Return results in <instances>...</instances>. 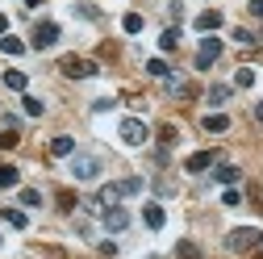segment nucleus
Here are the masks:
<instances>
[{
  "label": "nucleus",
  "mask_w": 263,
  "mask_h": 259,
  "mask_svg": "<svg viewBox=\"0 0 263 259\" xmlns=\"http://www.w3.org/2000/svg\"><path fill=\"white\" fill-rule=\"evenodd\" d=\"M121 25H125V34H142V17H138V13H125Z\"/></svg>",
  "instance_id": "4be33fe9"
},
{
  "label": "nucleus",
  "mask_w": 263,
  "mask_h": 259,
  "mask_svg": "<svg viewBox=\"0 0 263 259\" xmlns=\"http://www.w3.org/2000/svg\"><path fill=\"white\" fill-rule=\"evenodd\" d=\"M0 243H5V238H0Z\"/></svg>",
  "instance_id": "c9c22d12"
},
{
  "label": "nucleus",
  "mask_w": 263,
  "mask_h": 259,
  "mask_svg": "<svg viewBox=\"0 0 263 259\" xmlns=\"http://www.w3.org/2000/svg\"><path fill=\"white\" fill-rule=\"evenodd\" d=\"M121 192H125V197H134V192H142V180H138V176H129V180H121Z\"/></svg>",
  "instance_id": "cd10ccee"
},
{
  "label": "nucleus",
  "mask_w": 263,
  "mask_h": 259,
  "mask_svg": "<svg viewBox=\"0 0 263 259\" xmlns=\"http://www.w3.org/2000/svg\"><path fill=\"white\" fill-rule=\"evenodd\" d=\"M17 142H21V130H9V125L0 130V146H5V151H9V146H17Z\"/></svg>",
  "instance_id": "5701e85b"
},
{
  "label": "nucleus",
  "mask_w": 263,
  "mask_h": 259,
  "mask_svg": "<svg viewBox=\"0 0 263 259\" xmlns=\"http://www.w3.org/2000/svg\"><path fill=\"white\" fill-rule=\"evenodd\" d=\"M196 29H205V38H209L213 29H221V13L217 9H205L201 17H196Z\"/></svg>",
  "instance_id": "9d476101"
},
{
  "label": "nucleus",
  "mask_w": 263,
  "mask_h": 259,
  "mask_svg": "<svg viewBox=\"0 0 263 259\" xmlns=\"http://www.w3.org/2000/svg\"><path fill=\"white\" fill-rule=\"evenodd\" d=\"M221 201H226V205H238V201H242V192H238V188H226V192H221Z\"/></svg>",
  "instance_id": "c756f323"
},
{
  "label": "nucleus",
  "mask_w": 263,
  "mask_h": 259,
  "mask_svg": "<svg viewBox=\"0 0 263 259\" xmlns=\"http://www.w3.org/2000/svg\"><path fill=\"white\" fill-rule=\"evenodd\" d=\"M76 13H80V17H88V21H96V17H101V13H96L92 5H76Z\"/></svg>",
  "instance_id": "7c9ffc66"
},
{
  "label": "nucleus",
  "mask_w": 263,
  "mask_h": 259,
  "mask_svg": "<svg viewBox=\"0 0 263 259\" xmlns=\"http://www.w3.org/2000/svg\"><path fill=\"white\" fill-rule=\"evenodd\" d=\"M176 255H180V259H201V247H196V243H180Z\"/></svg>",
  "instance_id": "393cba45"
},
{
  "label": "nucleus",
  "mask_w": 263,
  "mask_h": 259,
  "mask_svg": "<svg viewBox=\"0 0 263 259\" xmlns=\"http://www.w3.org/2000/svg\"><path fill=\"white\" fill-rule=\"evenodd\" d=\"M205 96H209V105H213V109H221V105L230 101V84H213Z\"/></svg>",
  "instance_id": "ddd939ff"
},
{
  "label": "nucleus",
  "mask_w": 263,
  "mask_h": 259,
  "mask_svg": "<svg viewBox=\"0 0 263 259\" xmlns=\"http://www.w3.org/2000/svg\"><path fill=\"white\" fill-rule=\"evenodd\" d=\"M180 142V130L176 125H159V146H176Z\"/></svg>",
  "instance_id": "dca6fc26"
},
{
  "label": "nucleus",
  "mask_w": 263,
  "mask_h": 259,
  "mask_svg": "<svg viewBox=\"0 0 263 259\" xmlns=\"http://www.w3.org/2000/svg\"><path fill=\"white\" fill-rule=\"evenodd\" d=\"M59 209H76V197H71V192H59Z\"/></svg>",
  "instance_id": "2f4dec72"
},
{
  "label": "nucleus",
  "mask_w": 263,
  "mask_h": 259,
  "mask_svg": "<svg viewBox=\"0 0 263 259\" xmlns=\"http://www.w3.org/2000/svg\"><path fill=\"white\" fill-rule=\"evenodd\" d=\"M234 42L238 46H255V34H251V29H234Z\"/></svg>",
  "instance_id": "c85d7f7f"
},
{
  "label": "nucleus",
  "mask_w": 263,
  "mask_h": 259,
  "mask_svg": "<svg viewBox=\"0 0 263 259\" xmlns=\"http://www.w3.org/2000/svg\"><path fill=\"white\" fill-rule=\"evenodd\" d=\"M5 221H9V226H17V230H25V226H29V217H25L21 209H5Z\"/></svg>",
  "instance_id": "412c9836"
},
{
  "label": "nucleus",
  "mask_w": 263,
  "mask_h": 259,
  "mask_svg": "<svg viewBox=\"0 0 263 259\" xmlns=\"http://www.w3.org/2000/svg\"><path fill=\"white\" fill-rule=\"evenodd\" d=\"M234 84H238V88H251V84H255V71H251V67H238Z\"/></svg>",
  "instance_id": "bb28decb"
},
{
  "label": "nucleus",
  "mask_w": 263,
  "mask_h": 259,
  "mask_svg": "<svg viewBox=\"0 0 263 259\" xmlns=\"http://www.w3.org/2000/svg\"><path fill=\"white\" fill-rule=\"evenodd\" d=\"M71 172H76V180H96V176H101V163H96L92 155H76L71 159Z\"/></svg>",
  "instance_id": "423d86ee"
},
{
  "label": "nucleus",
  "mask_w": 263,
  "mask_h": 259,
  "mask_svg": "<svg viewBox=\"0 0 263 259\" xmlns=\"http://www.w3.org/2000/svg\"><path fill=\"white\" fill-rule=\"evenodd\" d=\"M17 180H21V176H17V168H9V163L0 168V188H13Z\"/></svg>",
  "instance_id": "b1692460"
},
{
  "label": "nucleus",
  "mask_w": 263,
  "mask_h": 259,
  "mask_svg": "<svg viewBox=\"0 0 263 259\" xmlns=\"http://www.w3.org/2000/svg\"><path fill=\"white\" fill-rule=\"evenodd\" d=\"M263 243V230H255V226H238V230L226 234V247L230 251H255Z\"/></svg>",
  "instance_id": "f257e3e1"
},
{
  "label": "nucleus",
  "mask_w": 263,
  "mask_h": 259,
  "mask_svg": "<svg viewBox=\"0 0 263 259\" xmlns=\"http://www.w3.org/2000/svg\"><path fill=\"white\" fill-rule=\"evenodd\" d=\"M159 46H163V50H176V46H180V29H163V34H159Z\"/></svg>",
  "instance_id": "aec40b11"
},
{
  "label": "nucleus",
  "mask_w": 263,
  "mask_h": 259,
  "mask_svg": "<svg viewBox=\"0 0 263 259\" xmlns=\"http://www.w3.org/2000/svg\"><path fill=\"white\" fill-rule=\"evenodd\" d=\"M117 130H121V142H125V146H146V138H151V130H146L138 117H125Z\"/></svg>",
  "instance_id": "7ed1b4c3"
},
{
  "label": "nucleus",
  "mask_w": 263,
  "mask_h": 259,
  "mask_svg": "<svg viewBox=\"0 0 263 259\" xmlns=\"http://www.w3.org/2000/svg\"><path fill=\"white\" fill-rule=\"evenodd\" d=\"M0 50H5V54H21V50H25V42H21V38H13V34H5V38H0Z\"/></svg>",
  "instance_id": "a211bd4d"
},
{
  "label": "nucleus",
  "mask_w": 263,
  "mask_h": 259,
  "mask_svg": "<svg viewBox=\"0 0 263 259\" xmlns=\"http://www.w3.org/2000/svg\"><path fill=\"white\" fill-rule=\"evenodd\" d=\"M5 34H9V17L0 13V38H5Z\"/></svg>",
  "instance_id": "72a5a7b5"
},
{
  "label": "nucleus",
  "mask_w": 263,
  "mask_h": 259,
  "mask_svg": "<svg viewBox=\"0 0 263 259\" xmlns=\"http://www.w3.org/2000/svg\"><path fill=\"white\" fill-rule=\"evenodd\" d=\"M21 205H25V209H38V205H42V192H38V188H21Z\"/></svg>",
  "instance_id": "6ab92c4d"
},
{
  "label": "nucleus",
  "mask_w": 263,
  "mask_h": 259,
  "mask_svg": "<svg viewBox=\"0 0 263 259\" xmlns=\"http://www.w3.org/2000/svg\"><path fill=\"white\" fill-rule=\"evenodd\" d=\"M59 34H63V29H59L54 21H38V25H34V34H29V46H38V50H50V46L59 42Z\"/></svg>",
  "instance_id": "20e7f679"
},
{
  "label": "nucleus",
  "mask_w": 263,
  "mask_h": 259,
  "mask_svg": "<svg viewBox=\"0 0 263 259\" xmlns=\"http://www.w3.org/2000/svg\"><path fill=\"white\" fill-rule=\"evenodd\" d=\"M255 121H259V125H263V101H259V105H255Z\"/></svg>",
  "instance_id": "f704fd0d"
},
{
  "label": "nucleus",
  "mask_w": 263,
  "mask_h": 259,
  "mask_svg": "<svg viewBox=\"0 0 263 259\" xmlns=\"http://www.w3.org/2000/svg\"><path fill=\"white\" fill-rule=\"evenodd\" d=\"M201 130H205V134H226V130H230V117H226V113H209V117L201 121Z\"/></svg>",
  "instance_id": "9b49d317"
},
{
  "label": "nucleus",
  "mask_w": 263,
  "mask_h": 259,
  "mask_svg": "<svg viewBox=\"0 0 263 259\" xmlns=\"http://www.w3.org/2000/svg\"><path fill=\"white\" fill-rule=\"evenodd\" d=\"M21 105H25V113H29V117H42V109H46V105L38 101V96H25Z\"/></svg>",
  "instance_id": "a878e982"
},
{
  "label": "nucleus",
  "mask_w": 263,
  "mask_h": 259,
  "mask_svg": "<svg viewBox=\"0 0 263 259\" xmlns=\"http://www.w3.org/2000/svg\"><path fill=\"white\" fill-rule=\"evenodd\" d=\"M146 71H151V76H159V80H172V76H176L167 59H151V63H146Z\"/></svg>",
  "instance_id": "2eb2a0df"
},
{
  "label": "nucleus",
  "mask_w": 263,
  "mask_h": 259,
  "mask_svg": "<svg viewBox=\"0 0 263 259\" xmlns=\"http://www.w3.org/2000/svg\"><path fill=\"white\" fill-rule=\"evenodd\" d=\"M59 71L67 76V80H88V76H96L101 67H96L92 59H80V54H67V59H59Z\"/></svg>",
  "instance_id": "f03ea898"
},
{
  "label": "nucleus",
  "mask_w": 263,
  "mask_h": 259,
  "mask_svg": "<svg viewBox=\"0 0 263 259\" xmlns=\"http://www.w3.org/2000/svg\"><path fill=\"white\" fill-rule=\"evenodd\" d=\"M50 155H54V159H63V155H76V142H71L67 134H59V138H50Z\"/></svg>",
  "instance_id": "f8f14e48"
},
{
  "label": "nucleus",
  "mask_w": 263,
  "mask_h": 259,
  "mask_svg": "<svg viewBox=\"0 0 263 259\" xmlns=\"http://www.w3.org/2000/svg\"><path fill=\"white\" fill-rule=\"evenodd\" d=\"M217 59H221V42H217V38H201V46H196V67L209 71Z\"/></svg>",
  "instance_id": "39448f33"
},
{
  "label": "nucleus",
  "mask_w": 263,
  "mask_h": 259,
  "mask_svg": "<svg viewBox=\"0 0 263 259\" xmlns=\"http://www.w3.org/2000/svg\"><path fill=\"white\" fill-rule=\"evenodd\" d=\"M247 9H251V17H263V0H251Z\"/></svg>",
  "instance_id": "473e14b6"
},
{
  "label": "nucleus",
  "mask_w": 263,
  "mask_h": 259,
  "mask_svg": "<svg viewBox=\"0 0 263 259\" xmlns=\"http://www.w3.org/2000/svg\"><path fill=\"white\" fill-rule=\"evenodd\" d=\"M25 71H5V88H13V92H25Z\"/></svg>",
  "instance_id": "f3484780"
},
{
  "label": "nucleus",
  "mask_w": 263,
  "mask_h": 259,
  "mask_svg": "<svg viewBox=\"0 0 263 259\" xmlns=\"http://www.w3.org/2000/svg\"><path fill=\"white\" fill-rule=\"evenodd\" d=\"M217 163V155L213 151H196V155H188V163H184V172H192V176H201V172H209Z\"/></svg>",
  "instance_id": "0eeeda50"
},
{
  "label": "nucleus",
  "mask_w": 263,
  "mask_h": 259,
  "mask_svg": "<svg viewBox=\"0 0 263 259\" xmlns=\"http://www.w3.org/2000/svg\"><path fill=\"white\" fill-rule=\"evenodd\" d=\"M213 176H217V184H226V188H234V184L242 180V168H234V163H221V168H217Z\"/></svg>",
  "instance_id": "1a4fd4ad"
},
{
  "label": "nucleus",
  "mask_w": 263,
  "mask_h": 259,
  "mask_svg": "<svg viewBox=\"0 0 263 259\" xmlns=\"http://www.w3.org/2000/svg\"><path fill=\"white\" fill-rule=\"evenodd\" d=\"M129 226V213L121 209V205H113V209H105V230H113V234H121Z\"/></svg>",
  "instance_id": "6e6552de"
},
{
  "label": "nucleus",
  "mask_w": 263,
  "mask_h": 259,
  "mask_svg": "<svg viewBox=\"0 0 263 259\" xmlns=\"http://www.w3.org/2000/svg\"><path fill=\"white\" fill-rule=\"evenodd\" d=\"M142 221L151 226V230H163V221H167V217H163L159 205H146V209H142Z\"/></svg>",
  "instance_id": "4468645a"
}]
</instances>
